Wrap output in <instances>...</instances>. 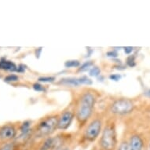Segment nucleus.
<instances>
[{
    "label": "nucleus",
    "mask_w": 150,
    "mask_h": 150,
    "mask_svg": "<svg viewBox=\"0 0 150 150\" xmlns=\"http://www.w3.org/2000/svg\"><path fill=\"white\" fill-rule=\"evenodd\" d=\"M127 64L129 67L135 66V57L134 55H130V57H127Z\"/></svg>",
    "instance_id": "19"
},
{
    "label": "nucleus",
    "mask_w": 150,
    "mask_h": 150,
    "mask_svg": "<svg viewBox=\"0 0 150 150\" xmlns=\"http://www.w3.org/2000/svg\"><path fill=\"white\" fill-rule=\"evenodd\" d=\"M109 79L111 80H112V81L117 82L119 80H120L121 75H120V74H111L109 76Z\"/></svg>",
    "instance_id": "23"
},
{
    "label": "nucleus",
    "mask_w": 150,
    "mask_h": 150,
    "mask_svg": "<svg viewBox=\"0 0 150 150\" xmlns=\"http://www.w3.org/2000/svg\"><path fill=\"white\" fill-rule=\"evenodd\" d=\"M149 150H150V143H149Z\"/></svg>",
    "instance_id": "30"
},
{
    "label": "nucleus",
    "mask_w": 150,
    "mask_h": 150,
    "mask_svg": "<svg viewBox=\"0 0 150 150\" xmlns=\"http://www.w3.org/2000/svg\"><path fill=\"white\" fill-rule=\"evenodd\" d=\"M117 143L116 123L113 119H109L104 124L99 139V146L101 150H116Z\"/></svg>",
    "instance_id": "2"
},
{
    "label": "nucleus",
    "mask_w": 150,
    "mask_h": 150,
    "mask_svg": "<svg viewBox=\"0 0 150 150\" xmlns=\"http://www.w3.org/2000/svg\"><path fill=\"white\" fill-rule=\"evenodd\" d=\"M32 88L34 89L35 91L37 92H45L46 91V88L45 86L42 84H40V83H35L32 85Z\"/></svg>",
    "instance_id": "18"
},
{
    "label": "nucleus",
    "mask_w": 150,
    "mask_h": 150,
    "mask_svg": "<svg viewBox=\"0 0 150 150\" xmlns=\"http://www.w3.org/2000/svg\"><path fill=\"white\" fill-rule=\"evenodd\" d=\"M65 142V139L63 135L50 136L46 138H43V142L40 147V150H54L63 145Z\"/></svg>",
    "instance_id": "7"
},
{
    "label": "nucleus",
    "mask_w": 150,
    "mask_h": 150,
    "mask_svg": "<svg viewBox=\"0 0 150 150\" xmlns=\"http://www.w3.org/2000/svg\"><path fill=\"white\" fill-rule=\"evenodd\" d=\"M78 80H79V83L80 85H87V86H90V85L92 84V80L89 77L86 76H83L81 77H79Z\"/></svg>",
    "instance_id": "16"
},
{
    "label": "nucleus",
    "mask_w": 150,
    "mask_h": 150,
    "mask_svg": "<svg viewBox=\"0 0 150 150\" xmlns=\"http://www.w3.org/2000/svg\"><path fill=\"white\" fill-rule=\"evenodd\" d=\"M25 71V65H23V64H20V65L17 68V71H18V72H24Z\"/></svg>",
    "instance_id": "27"
},
{
    "label": "nucleus",
    "mask_w": 150,
    "mask_h": 150,
    "mask_svg": "<svg viewBox=\"0 0 150 150\" xmlns=\"http://www.w3.org/2000/svg\"><path fill=\"white\" fill-rule=\"evenodd\" d=\"M1 64V69H3L4 70H8V71H17V68L14 64V63H13L12 62L10 61H2L0 62Z\"/></svg>",
    "instance_id": "13"
},
{
    "label": "nucleus",
    "mask_w": 150,
    "mask_h": 150,
    "mask_svg": "<svg viewBox=\"0 0 150 150\" xmlns=\"http://www.w3.org/2000/svg\"><path fill=\"white\" fill-rule=\"evenodd\" d=\"M93 66H94V62H93V61H86V62H85L82 64H80V66L77 69L76 72H78V73H81V72L86 71L87 70L90 71V69H91Z\"/></svg>",
    "instance_id": "12"
},
{
    "label": "nucleus",
    "mask_w": 150,
    "mask_h": 150,
    "mask_svg": "<svg viewBox=\"0 0 150 150\" xmlns=\"http://www.w3.org/2000/svg\"><path fill=\"white\" fill-rule=\"evenodd\" d=\"M104 127V120L101 116H98L91 118L89 123L83 128V138L88 142H93L101 134Z\"/></svg>",
    "instance_id": "4"
},
{
    "label": "nucleus",
    "mask_w": 150,
    "mask_h": 150,
    "mask_svg": "<svg viewBox=\"0 0 150 150\" xmlns=\"http://www.w3.org/2000/svg\"><path fill=\"white\" fill-rule=\"evenodd\" d=\"M93 150H97V149H93Z\"/></svg>",
    "instance_id": "31"
},
{
    "label": "nucleus",
    "mask_w": 150,
    "mask_h": 150,
    "mask_svg": "<svg viewBox=\"0 0 150 150\" xmlns=\"http://www.w3.org/2000/svg\"><path fill=\"white\" fill-rule=\"evenodd\" d=\"M98 96L92 90H85L79 93L74 104L76 120L79 130H82L92 118Z\"/></svg>",
    "instance_id": "1"
},
{
    "label": "nucleus",
    "mask_w": 150,
    "mask_h": 150,
    "mask_svg": "<svg viewBox=\"0 0 150 150\" xmlns=\"http://www.w3.org/2000/svg\"><path fill=\"white\" fill-rule=\"evenodd\" d=\"M42 47H40V48H38V49L35 50V55H36V57H40V54H41V52H42Z\"/></svg>",
    "instance_id": "28"
},
{
    "label": "nucleus",
    "mask_w": 150,
    "mask_h": 150,
    "mask_svg": "<svg viewBox=\"0 0 150 150\" xmlns=\"http://www.w3.org/2000/svg\"><path fill=\"white\" fill-rule=\"evenodd\" d=\"M15 145L13 143H7L0 148V150H14Z\"/></svg>",
    "instance_id": "21"
},
{
    "label": "nucleus",
    "mask_w": 150,
    "mask_h": 150,
    "mask_svg": "<svg viewBox=\"0 0 150 150\" xmlns=\"http://www.w3.org/2000/svg\"><path fill=\"white\" fill-rule=\"evenodd\" d=\"M56 80V78L54 76H41L39 77L38 81L43 83H54Z\"/></svg>",
    "instance_id": "17"
},
{
    "label": "nucleus",
    "mask_w": 150,
    "mask_h": 150,
    "mask_svg": "<svg viewBox=\"0 0 150 150\" xmlns=\"http://www.w3.org/2000/svg\"><path fill=\"white\" fill-rule=\"evenodd\" d=\"M31 126H32V121L27 120L25 121L21 124L20 127V130L21 132V136H27L31 132Z\"/></svg>",
    "instance_id": "11"
},
{
    "label": "nucleus",
    "mask_w": 150,
    "mask_h": 150,
    "mask_svg": "<svg viewBox=\"0 0 150 150\" xmlns=\"http://www.w3.org/2000/svg\"><path fill=\"white\" fill-rule=\"evenodd\" d=\"M148 95H149V96H150V90L148 91Z\"/></svg>",
    "instance_id": "29"
},
{
    "label": "nucleus",
    "mask_w": 150,
    "mask_h": 150,
    "mask_svg": "<svg viewBox=\"0 0 150 150\" xmlns=\"http://www.w3.org/2000/svg\"><path fill=\"white\" fill-rule=\"evenodd\" d=\"M116 150H129V142L127 141H123Z\"/></svg>",
    "instance_id": "20"
},
{
    "label": "nucleus",
    "mask_w": 150,
    "mask_h": 150,
    "mask_svg": "<svg viewBox=\"0 0 150 150\" xmlns=\"http://www.w3.org/2000/svg\"><path fill=\"white\" fill-rule=\"evenodd\" d=\"M106 55H107L108 57H112V58H114V57H116L117 56H118V53H117L116 50H110V51L107 52Z\"/></svg>",
    "instance_id": "24"
},
{
    "label": "nucleus",
    "mask_w": 150,
    "mask_h": 150,
    "mask_svg": "<svg viewBox=\"0 0 150 150\" xmlns=\"http://www.w3.org/2000/svg\"><path fill=\"white\" fill-rule=\"evenodd\" d=\"M101 75V69L98 66H93L89 71V76L91 77H98Z\"/></svg>",
    "instance_id": "15"
},
{
    "label": "nucleus",
    "mask_w": 150,
    "mask_h": 150,
    "mask_svg": "<svg viewBox=\"0 0 150 150\" xmlns=\"http://www.w3.org/2000/svg\"><path fill=\"white\" fill-rule=\"evenodd\" d=\"M124 49V53H125L126 54H127V55H129V54H130L132 52H133L134 50V47H126L123 48Z\"/></svg>",
    "instance_id": "26"
},
{
    "label": "nucleus",
    "mask_w": 150,
    "mask_h": 150,
    "mask_svg": "<svg viewBox=\"0 0 150 150\" xmlns=\"http://www.w3.org/2000/svg\"><path fill=\"white\" fill-rule=\"evenodd\" d=\"M17 130L13 125H5L0 129V139L10 141L15 138Z\"/></svg>",
    "instance_id": "8"
},
{
    "label": "nucleus",
    "mask_w": 150,
    "mask_h": 150,
    "mask_svg": "<svg viewBox=\"0 0 150 150\" xmlns=\"http://www.w3.org/2000/svg\"><path fill=\"white\" fill-rule=\"evenodd\" d=\"M58 83L64 85V86H72V87L79 86L80 85L79 83V80H78V78H75V77H66V78H63V79L60 80Z\"/></svg>",
    "instance_id": "10"
},
{
    "label": "nucleus",
    "mask_w": 150,
    "mask_h": 150,
    "mask_svg": "<svg viewBox=\"0 0 150 150\" xmlns=\"http://www.w3.org/2000/svg\"><path fill=\"white\" fill-rule=\"evenodd\" d=\"M76 118L75 108L74 105H69L65 109L59 113L58 122H57V130L64 131L71 126L74 119Z\"/></svg>",
    "instance_id": "6"
},
{
    "label": "nucleus",
    "mask_w": 150,
    "mask_h": 150,
    "mask_svg": "<svg viewBox=\"0 0 150 150\" xmlns=\"http://www.w3.org/2000/svg\"><path fill=\"white\" fill-rule=\"evenodd\" d=\"M59 114H50L44 116L37 123L35 132L38 138H46L57 130Z\"/></svg>",
    "instance_id": "3"
},
{
    "label": "nucleus",
    "mask_w": 150,
    "mask_h": 150,
    "mask_svg": "<svg viewBox=\"0 0 150 150\" xmlns=\"http://www.w3.org/2000/svg\"><path fill=\"white\" fill-rule=\"evenodd\" d=\"M54 150H71L70 147L66 144H63V145H60L59 147H57V149H55Z\"/></svg>",
    "instance_id": "25"
},
{
    "label": "nucleus",
    "mask_w": 150,
    "mask_h": 150,
    "mask_svg": "<svg viewBox=\"0 0 150 150\" xmlns=\"http://www.w3.org/2000/svg\"><path fill=\"white\" fill-rule=\"evenodd\" d=\"M143 148V141L140 136L134 134L129 141V150H142Z\"/></svg>",
    "instance_id": "9"
},
{
    "label": "nucleus",
    "mask_w": 150,
    "mask_h": 150,
    "mask_svg": "<svg viewBox=\"0 0 150 150\" xmlns=\"http://www.w3.org/2000/svg\"><path fill=\"white\" fill-rule=\"evenodd\" d=\"M80 62L78 60H69L64 62V66L66 69H73V68H79L80 66Z\"/></svg>",
    "instance_id": "14"
},
{
    "label": "nucleus",
    "mask_w": 150,
    "mask_h": 150,
    "mask_svg": "<svg viewBox=\"0 0 150 150\" xmlns=\"http://www.w3.org/2000/svg\"><path fill=\"white\" fill-rule=\"evenodd\" d=\"M134 103L127 98H118L111 104L109 111L114 116H126L134 109Z\"/></svg>",
    "instance_id": "5"
},
{
    "label": "nucleus",
    "mask_w": 150,
    "mask_h": 150,
    "mask_svg": "<svg viewBox=\"0 0 150 150\" xmlns=\"http://www.w3.org/2000/svg\"><path fill=\"white\" fill-rule=\"evenodd\" d=\"M18 79H19V78L16 75H9L6 77H5L4 80L6 82H15L17 81Z\"/></svg>",
    "instance_id": "22"
}]
</instances>
